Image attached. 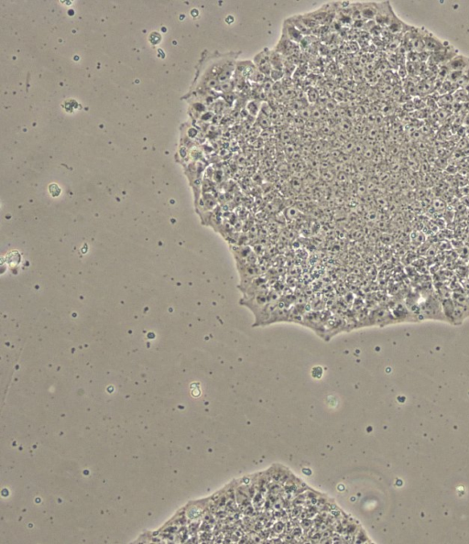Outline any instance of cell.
Wrapping results in <instances>:
<instances>
[{
  "mask_svg": "<svg viewBox=\"0 0 469 544\" xmlns=\"http://www.w3.org/2000/svg\"><path fill=\"white\" fill-rule=\"evenodd\" d=\"M395 16L396 14L393 12L389 2H383V3L378 4V11L375 18L376 22L378 24L384 27H389Z\"/></svg>",
  "mask_w": 469,
  "mask_h": 544,
  "instance_id": "1",
  "label": "cell"
},
{
  "mask_svg": "<svg viewBox=\"0 0 469 544\" xmlns=\"http://www.w3.org/2000/svg\"><path fill=\"white\" fill-rule=\"evenodd\" d=\"M254 65L257 70L264 75H268L271 73L272 66L270 61V51L268 49L263 50L254 58Z\"/></svg>",
  "mask_w": 469,
  "mask_h": 544,
  "instance_id": "2",
  "label": "cell"
},
{
  "mask_svg": "<svg viewBox=\"0 0 469 544\" xmlns=\"http://www.w3.org/2000/svg\"><path fill=\"white\" fill-rule=\"evenodd\" d=\"M423 43H424L425 52L432 53V54L443 51L449 46V45H446L444 42L440 41L438 38L433 36L432 33L428 32L427 30H423Z\"/></svg>",
  "mask_w": 469,
  "mask_h": 544,
  "instance_id": "3",
  "label": "cell"
},
{
  "mask_svg": "<svg viewBox=\"0 0 469 544\" xmlns=\"http://www.w3.org/2000/svg\"><path fill=\"white\" fill-rule=\"evenodd\" d=\"M457 55V53H455V49L451 46H448L443 51L433 54L430 57V60L434 64H446Z\"/></svg>",
  "mask_w": 469,
  "mask_h": 544,
  "instance_id": "4",
  "label": "cell"
},
{
  "mask_svg": "<svg viewBox=\"0 0 469 544\" xmlns=\"http://www.w3.org/2000/svg\"><path fill=\"white\" fill-rule=\"evenodd\" d=\"M282 35L286 37L290 41H292L294 43H301L303 41V39L305 38L304 34L301 32V30H299L298 28L293 24V22L291 21V19H290L289 23L288 22L284 23V27H283V30H282Z\"/></svg>",
  "mask_w": 469,
  "mask_h": 544,
  "instance_id": "5",
  "label": "cell"
},
{
  "mask_svg": "<svg viewBox=\"0 0 469 544\" xmlns=\"http://www.w3.org/2000/svg\"><path fill=\"white\" fill-rule=\"evenodd\" d=\"M297 49H298L297 43H293L292 41H290L288 38L282 35L280 43H278V46H277V48L275 51L277 53H279L280 54L290 56V55L296 54Z\"/></svg>",
  "mask_w": 469,
  "mask_h": 544,
  "instance_id": "6",
  "label": "cell"
},
{
  "mask_svg": "<svg viewBox=\"0 0 469 544\" xmlns=\"http://www.w3.org/2000/svg\"><path fill=\"white\" fill-rule=\"evenodd\" d=\"M469 64V58L457 54L445 65L450 72H463Z\"/></svg>",
  "mask_w": 469,
  "mask_h": 544,
  "instance_id": "7",
  "label": "cell"
},
{
  "mask_svg": "<svg viewBox=\"0 0 469 544\" xmlns=\"http://www.w3.org/2000/svg\"><path fill=\"white\" fill-rule=\"evenodd\" d=\"M377 11H378L377 3H365L360 8L361 16L366 19H373L376 18Z\"/></svg>",
  "mask_w": 469,
  "mask_h": 544,
  "instance_id": "8",
  "label": "cell"
},
{
  "mask_svg": "<svg viewBox=\"0 0 469 544\" xmlns=\"http://www.w3.org/2000/svg\"><path fill=\"white\" fill-rule=\"evenodd\" d=\"M404 28H408V26L405 24L403 21H402L397 16L393 18L390 26L388 27V29L393 33L402 32V30H404Z\"/></svg>",
  "mask_w": 469,
  "mask_h": 544,
  "instance_id": "9",
  "label": "cell"
},
{
  "mask_svg": "<svg viewBox=\"0 0 469 544\" xmlns=\"http://www.w3.org/2000/svg\"><path fill=\"white\" fill-rule=\"evenodd\" d=\"M270 77L273 80V81H279L280 79L283 77V71H280V70H275L272 69L271 70V73H270Z\"/></svg>",
  "mask_w": 469,
  "mask_h": 544,
  "instance_id": "10",
  "label": "cell"
},
{
  "mask_svg": "<svg viewBox=\"0 0 469 544\" xmlns=\"http://www.w3.org/2000/svg\"><path fill=\"white\" fill-rule=\"evenodd\" d=\"M318 97H319V96H318L316 91L313 90H313H310V93L308 94V98L310 99L311 102H315V101H317Z\"/></svg>",
  "mask_w": 469,
  "mask_h": 544,
  "instance_id": "11",
  "label": "cell"
}]
</instances>
